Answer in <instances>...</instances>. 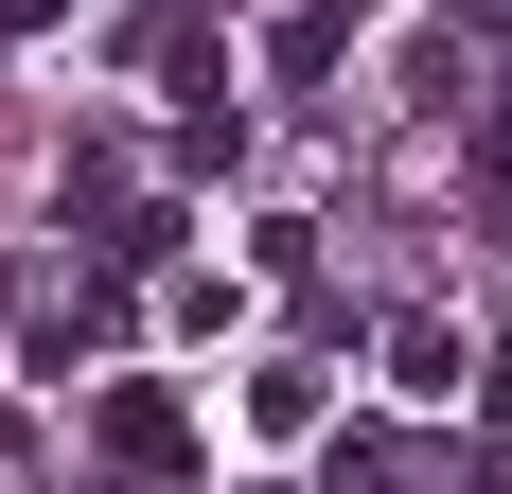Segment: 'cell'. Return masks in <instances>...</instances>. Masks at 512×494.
Listing matches in <instances>:
<instances>
[{
    "mask_svg": "<svg viewBox=\"0 0 512 494\" xmlns=\"http://www.w3.org/2000/svg\"><path fill=\"white\" fill-rule=\"evenodd\" d=\"M336 53H354V0H301V18H283V36H265V71H283V89H318V71H336Z\"/></svg>",
    "mask_w": 512,
    "mask_h": 494,
    "instance_id": "cell-3",
    "label": "cell"
},
{
    "mask_svg": "<svg viewBox=\"0 0 512 494\" xmlns=\"http://www.w3.org/2000/svg\"><path fill=\"white\" fill-rule=\"evenodd\" d=\"M0 459H18V424H0Z\"/></svg>",
    "mask_w": 512,
    "mask_h": 494,
    "instance_id": "cell-8",
    "label": "cell"
},
{
    "mask_svg": "<svg viewBox=\"0 0 512 494\" xmlns=\"http://www.w3.org/2000/svg\"><path fill=\"white\" fill-rule=\"evenodd\" d=\"M389 389H407V406H460V389H477L460 318H389Z\"/></svg>",
    "mask_w": 512,
    "mask_h": 494,
    "instance_id": "cell-2",
    "label": "cell"
},
{
    "mask_svg": "<svg viewBox=\"0 0 512 494\" xmlns=\"http://www.w3.org/2000/svg\"><path fill=\"white\" fill-rule=\"evenodd\" d=\"M477 177H495V195H512V106H495V124H477Z\"/></svg>",
    "mask_w": 512,
    "mask_h": 494,
    "instance_id": "cell-5",
    "label": "cell"
},
{
    "mask_svg": "<svg viewBox=\"0 0 512 494\" xmlns=\"http://www.w3.org/2000/svg\"><path fill=\"white\" fill-rule=\"evenodd\" d=\"M106 459H124V477H195V424H177V389H106Z\"/></svg>",
    "mask_w": 512,
    "mask_h": 494,
    "instance_id": "cell-1",
    "label": "cell"
},
{
    "mask_svg": "<svg viewBox=\"0 0 512 494\" xmlns=\"http://www.w3.org/2000/svg\"><path fill=\"white\" fill-rule=\"evenodd\" d=\"M248 424L265 442H318V371H248Z\"/></svg>",
    "mask_w": 512,
    "mask_h": 494,
    "instance_id": "cell-4",
    "label": "cell"
},
{
    "mask_svg": "<svg viewBox=\"0 0 512 494\" xmlns=\"http://www.w3.org/2000/svg\"><path fill=\"white\" fill-rule=\"evenodd\" d=\"M477 406H495V424H512V336H495V353H477Z\"/></svg>",
    "mask_w": 512,
    "mask_h": 494,
    "instance_id": "cell-6",
    "label": "cell"
},
{
    "mask_svg": "<svg viewBox=\"0 0 512 494\" xmlns=\"http://www.w3.org/2000/svg\"><path fill=\"white\" fill-rule=\"evenodd\" d=\"M36 18H71V0H0V36H36Z\"/></svg>",
    "mask_w": 512,
    "mask_h": 494,
    "instance_id": "cell-7",
    "label": "cell"
}]
</instances>
